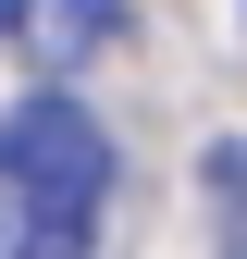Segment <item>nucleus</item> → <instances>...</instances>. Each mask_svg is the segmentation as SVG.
<instances>
[{"label":"nucleus","instance_id":"2","mask_svg":"<svg viewBox=\"0 0 247 259\" xmlns=\"http://www.w3.org/2000/svg\"><path fill=\"white\" fill-rule=\"evenodd\" d=\"M124 25H136V0H0V37H13L25 62H50V74L99 62Z\"/></svg>","mask_w":247,"mask_h":259},{"label":"nucleus","instance_id":"3","mask_svg":"<svg viewBox=\"0 0 247 259\" xmlns=\"http://www.w3.org/2000/svg\"><path fill=\"white\" fill-rule=\"evenodd\" d=\"M0 259H37V222H25V185H13V148H0Z\"/></svg>","mask_w":247,"mask_h":259},{"label":"nucleus","instance_id":"1","mask_svg":"<svg viewBox=\"0 0 247 259\" xmlns=\"http://www.w3.org/2000/svg\"><path fill=\"white\" fill-rule=\"evenodd\" d=\"M0 148H13L37 259H87V247H99V210H111V136L74 99H25L13 123H0Z\"/></svg>","mask_w":247,"mask_h":259}]
</instances>
